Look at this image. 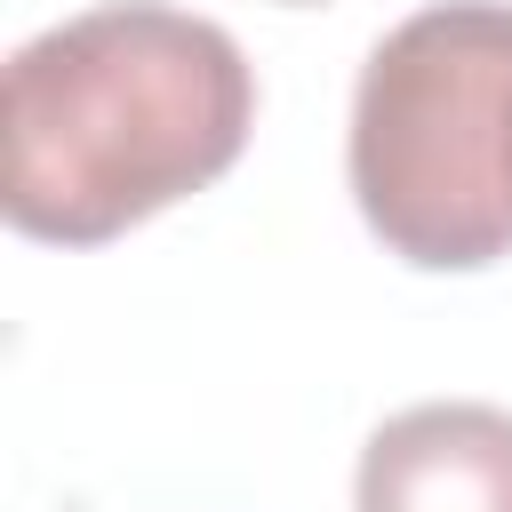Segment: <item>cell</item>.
Instances as JSON below:
<instances>
[{
    "label": "cell",
    "instance_id": "1",
    "mask_svg": "<svg viewBox=\"0 0 512 512\" xmlns=\"http://www.w3.org/2000/svg\"><path fill=\"white\" fill-rule=\"evenodd\" d=\"M256 128L240 40L192 8L112 0L8 56L0 208L24 240L96 248L216 184Z\"/></svg>",
    "mask_w": 512,
    "mask_h": 512
},
{
    "label": "cell",
    "instance_id": "2",
    "mask_svg": "<svg viewBox=\"0 0 512 512\" xmlns=\"http://www.w3.org/2000/svg\"><path fill=\"white\" fill-rule=\"evenodd\" d=\"M344 176L416 272L512 256V0H432L368 48Z\"/></svg>",
    "mask_w": 512,
    "mask_h": 512
},
{
    "label": "cell",
    "instance_id": "3",
    "mask_svg": "<svg viewBox=\"0 0 512 512\" xmlns=\"http://www.w3.org/2000/svg\"><path fill=\"white\" fill-rule=\"evenodd\" d=\"M360 512H512V408L416 400L384 416L352 472Z\"/></svg>",
    "mask_w": 512,
    "mask_h": 512
},
{
    "label": "cell",
    "instance_id": "4",
    "mask_svg": "<svg viewBox=\"0 0 512 512\" xmlns=\"http://www.w3.org/2000/svg\"><path fill=\"white\" fill-rule=\"evenodd\" d=\"M280 8H320V0H280Z\"/></svg>",
    "mask_w": 512,
    "mask_h": 512
}]
</instances>
